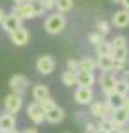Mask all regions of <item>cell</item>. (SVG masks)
Returning <instances> with one entry per match:
<instances>
[{
    "label": "cell",
    "instance_id": "cell-25",
    "mask_svg": "<svg viewBox=\"0 0 129 133\" xmlns=\"http://www.w3.org/2000/svg\"><path fill=\"white\" fill-rule=\"evenodd\" d=\"M73 5H74V0H57V7L55 9L59 11V12H69L73 9Z\"/></svg>",
    "mask_w": 129,
    "mask_h": 133
},
{
    "label": "cell",
    "instance_id": "cell-39",
    "mask_svg": "<svg viewBox=\"0 0 129 133\" xmlns=\"http://www.w3.org/2000/svg\"><path fill=\"white\" fill-rule=\"evenodd\" d=\"M124 108L129 110V96H126V101H124Z\"/></svg>",
    "mask_w": 129,
    "mask_h": 133
},
{
    "label": "cell",
    "instance_id": "cell-42",
    "mask_svg": "<svg viewBox=\"0 0 129 133\" xmlns=\"http://www.w3.org/2000/svg\"><path fill=\"white\" fill-rule=\"evenodd\" d=\"M25 2H28V0H12V4H25Z\"/></svg>",
    "mask_w": 129,
    "mask_h": 133
},
{
    "label": "cell",
    "instance_id": "cell-37",
    "mask_svg": "<svg viewBox=\"0 0 129 133\" xmlns=\"http://www.w3.org/2000/svg\"><path fill=\"white\" fill-rule=\"evenodd\" d=\"M4 20H5V12H4V9L0 7V25L4 23Z\"/></svg>",
    "mask_w": 129,
    "mask_h": 133
},
{
    "label": "cell",
    "instance_id": "cell-43",
    "mask_svg": "<svg viewBox=\"0 0 129 133\" xmlns=\"http://www.w3.org/2000/svg\"><path fill=\"white\" fill-rule=\"evenodd\" d=\"M96 133H110V131H108V130H103V128H99V130H97Z\"/></svg>",
    "mask_w": 129,
    "mask_h": 133
},
{
    "label": "cell",
    "instance_id": "cell-44",
    "mask_svg": "<svg viewBox=\"0 0 129 133\" xmlns=\"http://www.w3.org/2000/svg\"><path fill=\"white\" fill-rule=\"evenodd\" d=\"M113 4H122V0H111Z\"/></svg>",
    "mask_w": 129,
    "mask_h": 133
},
{
    "label": "cell",
    "instance_id": "cell-28",
    "mask_svg": "<svg viewBox=\"0 0 129 133\" xmlns=\"http://www.w3.org/2000/svg\"><path fill=\"white\" fill-rule=\"evenodd\" d=\"M87 39H89V43L92 44V46H97L99 43H103V41H104V36H103V34H99V32L96 30V32H90Z\"/></svg>",
    "mask_w": 129,
    "mask_h": 133
},
{
    "label": "cell",
    "instance_id": "cell-5",
    "mask_svg": "<svg viewBox=\"0 0 129 133\" xmlns=\"http://www.w3.org/2000/svg\"><path fill=\"white\" fill-rule=\"evenodd\" d=\"M27 117H28L30 123H34L35 126H39L46 121V112H44V108L41 107L39 101H34L30 103L28 107H27Z\"/></svg>",
    "mask_w": 129,
    "mask_h": 133
},
{
    "label": "cell",
    "instance_id": "cell-18",
    "mask_svg": "<svg viewBox=\"0 0 129 133\" xmlns=\"http://www.w3.org/2000/svg\"><path fill=\"white\" fill-rule=\"evenodd\" d=\"M96 75L92 71H78V85L80 87H94Z\"/></svg>",
    "mask_w": 129,
    "mask_h": 133
},
{
    "label": "cell",
    "instance_id": "cell-19",
    "mask_svg": "<svg viewBox=\"0 0 129 133\" xmlns=\"http://www.w3.org/2000/svg\"><path fill=\"white\" fill-rule=\"evenodd\" d=\"M111 119L115 121L117 126H127V124H129V110H126L124 107L119 108V110H113Z\"/></svg>",
    "mask_w": 129,
    "mask_h": 133
},
{
    "label": "cell",
    "instance_id": "cell-31",
    "mask_svg": "<svg viewBox=\"0 0 129 133\" xmlns=\"http://www.w3.org/2000/svg\"><path fill=\"white\" fill-rule=\"evenodd\" d=\"M83 128H85V131H87V133H96L97 130H99L97 123H94V121H89V123H85V124H83Z\"/></svg>",
    "mask_w": 129,
    "mask_h": 133
},
{
    "label": "cell",
    "instance_id": "cell-27",
    "mask_svg": "<svg viewBox=\"0 0 129 133\" xmlns=\"http://www.w3.org/2000/svg\"><path fill=\"white\" fill-rule=\"evenodd\" d=\"M97 126H99V128H103V130H108V131H111L113 128H117V124H115V121H113L111 117L99 119V121H97Z\"/></svg>",
    "mask_w": 129,
    "mask_h": 133
},
{
    "label": "cell",
    "instance_id": "cell-3",
    "mask_svg": "<svg viewBox=\"0 0 129 133\" xmlns=\"http://www.w3.org/2000/svg\"><path fill=\"white\" fill-rule=\"evenodd\" d=\"M89 115L92 119H106L113 115V108L110 107L106 101H94L92 105H89Z\"/></svg>",
    "mask_w": 129,
    "mask_h": 133
},
{
    "label": "cell",
    "instance_id": "cell-7",
    "mask_svg": "<svg viewBox=\"0 0 129 133\" xmlns=\"http://www.w3.org/2000/svg\"><path fill=\"white\" fill-rule=\"evenodd\" d=\"M21 107H23V96H20V94L9 92V94L4 98V108H5V112L16 115V114L21 110Z\"/></svg>",
    "mask_w": 129,
    "mask_h": 133
},
{
    "label": "cell",
    "instance_id": "cell-8",
    "mask_svg": "<svg viewBox=\"0 0 129 133\" xmlns=\"http://www.w3.org/2000/svg\"><path fill=\"white\" fill-rule=\"evenodd\" d=\"M94 98H96V94H94V89L92 87H76V91H74V101L81 105V107H87V105H92L94 103Z\"/></svg>",
    "mask_w": 129,
    "mask_h": 133
},
{
    "label": "cell",
    "instance_id": "cell-29",
    "mask_svg": "<svg viewBox=\"0 0 129 133\" xmlns=\"http://www.w3.org/2000/svg\"><path fill=\"white\" fill-rule=\"evenodd\" d=\"M32 5H34V11H35V16H37V18H39V16H44V12H48L46 7H44V4H42V0L32 2Z\"/></svg>",
    "mask_w": 129,
    "mask_h": 133
},
{
    "label": "cell",
    "instance_id": "cell-14",
    "mask_svg": "<svg viewBox=\"0 0 129 133\" xmlns=\"http://www.w3.org/2000/svg\"><path fill=\"white\" fill-rule=\"evenodd\" d=\"M66 119V112H64V108L59 107V105H55L53 108H50L48 112H46V121L50 124H59L62 123Z\"/></svg>",
    "mask_w": 129,
    "mask_h": 133
},
{
    "label": "cell",
    "instance_id": "cell-34",
    "mask_svg": "<svg viewBox=\"0 0 129 133\" xmlns=\"http://www.w3.org/2000/svg\"><path fill=\"white\" fill-rule=\"evenodd\" d=\"M42 4H44L46 11H51V9L57 7V0H42Z\"/></svg>",
    "mask_w": 129,
    "mask_h": 133
},
{
    "label": "cell",
    "instance_id": "cell-6",
    "mask_svg": "<svg viewBox=\"0 0 129 133\" xmlns=\"http://www.w3.org/2000/svg\"><path fill=\"white\" fill-rule=\"evenodd\" d=\"M28 85H30V80L25 76V75H12V76L9 78L11 92H16V94H20V96H23V94L27 92Z\"/></svg>",
    "mask_w": 129,
    "mask_h": 133
},
{
    "label": "cell",
    "instance_id": "cell-9",
    "mask_svg": "<svg viewBox=\"0 0 129 133\" xmlns=\"http://www.w3.org/2000/svg\"><path fill=\"white\" fill-rule=\"evenodd\" d=\"M11 12H12V14H16L18 18H21V20H34V18H37V16H35V11H34V5H32V2L14 4Z\"/></svg>",
    "mask_w": 129,
    "mask_h": 133
},
{
    "label": "cell",
    "instance_id": "cell-4",
    "mask_svg": "<svg viewBox=\"0 0 129 133\" xmlns=\"http://www.w3.org/2000/svg\"><path fill=\"white\" fill-rule=\"evenodd\" d=\"M119 82V76L115 71H104L101 73V78H99V87L101 91L104 92V96H108L115 91V85Z\"/></svg>",
    "mask_w": 129,
    "mask_h": 133
},
{
    "label": "cell",
    "instance_id": "cell-35",
    "mask_svg": "<svg viewBox=\"0 0 129 133\" xmlns=\"http://www.w3.org/2000/svg\"><path fill=\"white\" fill-rule=\"evenodd\" d=\"M76 119H78L80 123H83V124L90 121V119H89V115H87L85 112H76Z\"/></svg>",
    "mask_w": 129,
    "mask_h": 133
},
{
    "label": "cell",
    "instance_id": "cell-13",
    "mask_svg": "<svg viewBox=\"0 0 129 133\" xmlns=\"http://www.w3.org/2000/svg\"><path fill=\"white\" fill-rule=\"evenodd\" d=\"M9 37H11V43H12L14 46H25L30 39V34L25 27H21L18 30H14L12 34H9Z\"/></svg>",
    "mask_w": 129,
    "mask_h": 133
},
{
    "label": "cell",
    "instance_id": "cell-1",
    "mask_svg": "<svg viewBox=\"0 0 129 133\" xmlns=\"http://www.w3.org/2000/svg\"><path fill=\"white\" fill-rule=\"evenodd\" d=\"M66 25H67V20H66V16H64V12H53L50 14L46 20H44V30L48 32L50 36H57L60 32L66 29Z\"/></svg>",
    "mask_w": 129,
    "mask_h": 133
},
{
    "label": "cell",
    "instance_id": "cell-24",
    "mask_svg": "<svg viewBox=\"0 0 129 133\" xmlns=\"http://www.w3.org/2000/svg\"><path fill=\"white\" fill-rule=\"evenodd\" d=\"M115 92H119L122 96H129V78H119V82L115 85Z\"/></svg>",
    "mask_w": 129,
    "mask_h": 133
},
{
    "label": "cell",
    "instance_id": "cell-2",
    "mask_svg": "<svg viewBox=\"0 0 129 133\" xmlns=\"http://www.w3.org/2000/svg\"><path fill=\"white\" fill-rule=\"evenodd\" d=\"M111 44H113V59L117 62H126L129 59V44L126 36H115L111 39Z\"/></svg>",
    "mask_w": 129,
    "mask_h": 133
},
{
    "label": "cell",
    "instance_id": "cell-17",
    "mask_svg": "<svg viewBox=\"0 0 129 133\" xmlns=\"http://www.w3.org/2000/svg\"><path fill=\"white\" fill-rule=\"evenodd\" d=\"M48 96H50L48 85H44V83H35V85L32 87V98H34V101H42V99L48 98Z\"/></svg>",
    "mask_w": 129,
    "mask_h": 133
},
{
    "label": "cell",
    "instance_id": "cell-36",
    "mask_svg": "<svg viewBox=\"0 0 129 133\" xmlns=\"http://www.w3.org/2000/svg\"><path fill=\"white\" fill-rule=\"evenodd\" d=\"M21 133H39V131H37V128H25Z\"/></svg>",
    "mask_w": 129,
    "mask_h": 133
},
{
    "label": "cell",
    "instance_id": "cell-33",
    "mask_svg": "<svg viewBox=\"0 0 129 133\" xmlns=\"http://www.w3.org/2000/svg\"><path fill=\"white\" fill-rule=\"evenodd\" d=\"M67 69H71V71H80V61L69 59L67 61Z\"/></svg>",
    "mask_w": 129,
    "mask_h": 133
},
{
    "label": "cell",
    "instance_id": "cell-21",
    "mask_svg": "<svg viewBox=\"0 0 129 133\" xmlns=\"http://www.w3.org/2000/svg\"><path fill=\"white\" fill-rule=\"evenodd\" d=\"M94 48H96V57H110V55H113V44H111V41L104 39L103 43H99Z\"/></svg>",
    "mask_w": 129,
    "mask_h": 133
},
{
    "label": "cell",
    "instance_id": "cell-23",
    "mask_svg": "<svg viewBox=\"0 0 129 133\" xmlns=\"http://www.w3.org/2000/svg\"><path fill=\"white\" fill-rule=\"evenodd\" d=\"M97 69V59L94 57H83L80 59V71H96Z\"/></svg>",
    "mask_w": 129,
    "mask_h": 133
},
{
    "label": "cell",
    "instance_id": "cell-48",
    "mask_svg": "<svg viewBox=\"0 0 129 133\" xmlns=\"http://www.w3.org/2000/svg\"><path fill=\"white\" fill-rule=\"evenodd\" d=\"M83 133H87V131H83Z\"/></svg>",
    "mask_w": 129,
    "mask_h": 133
},
{
    "label": "cell",
    "instance_id": "cell-11",
    "mask_svg": "<svg viewBox=\"0 0 129 133\" xmlns=\"http://www.w3.org/2000/svg\"><path fill=\"white\" fill-rule=\"evenodd\" d=\"M111 25L115 29H127L129 27V11L127 9H119L111 16Z\"/></svg>",
    "mask_w": 129,
    "mask_h": 133
},
{
    "label": "cell",
    "instance_id": "cell-16",
    "mask_svg": "<svg viewBox=\"0 0 129 133\" xmlns=\"http://www.w3.org/2000/svg\"><path fill=\"white\" fill-rule=\"evenodd\" d=\"M104 101L108 103L110 107L113 108V110H119V108H122L124 107V101H126V96H122V94H119V92H111V94H108L106 96V99Z\"/></svg>",
    "mask_w": 129,
    "mask_h": 133
},
{
    "label": "cell",
    "instance_id": "cell-47",
    "mask_svg": "<svg viewBox=\"0 0 129 133\" xmlns=\"http://www.w3.org/2000/svg\"><path fill=\"white\" fill-rule=\"evenodd\" d=\"M0 133H4V131H2V130H0Z\"/></svg>",
    "mask_w": 129,
    "mask_h": 133
},
{
    "label": "cell",
    "instance_id": "cell-46",
    "mask_svg": "<svg viewBox=\"0 0 129 133\" xmlns=\"http://www.w3.org/2000/svg\"><path fill=\"white\" fill-rule=\"evenodd\" d=\"M28 2H37V0H28Z\"/></svg>",
    "mask_w": 129,
    "mask_h": 133
},
{
    "label": "cell",
    "instance_id": "cell-38",
    "mask_svg": "<svg viewBox=\"0 0 129 133\" xmlns=\"http://www.w3.org/2000/svg\"><path fill=\"white\" fill-rule=\"evenodd\" d=\"M120 5H122L124 9H127V11H129V0H122V4H120Z\"/></svg>",
    "mask_w": 129,
    "mask_h": 133
},
{
    "label": "cell",
    "instance_id": "cell-30",
    "mask_svg": "<svg viewBox=\"0 0 129 133\" xmlns=\"http://www.w3.org/2000/svg\"><path fill=\"white\" fill-rule=\"evenodd\" d=\"M39 103H41V107L44 108V112H48L50 108H53V107L57 105V103H55V99H53L51 96H48V98H44V99H42V101H39Z\"/></svg>",
    "mask_w": 129,
    "mask_h": 133
},
{
    "label": "cell",
    "instance_id": "cell-22",
    "mask_svg": "<svg viewBox=\"0 0 129 133\" xmlns=\"http://www.w3.org/2000/svg\"><path fill=\"white\" fill-rule=\"evenodd\" d=\"M62 83L66 87H73V85H78V71H71V69H66L60 76Z\"/></svg>",
    "mask_w": 129,
    "mask_h": 133
},
{
    "label": "cell",
    "instance_id": "cell-15",
    "mask_svg": "<svg viewBox=\"0 0 129 133\" xmlns=\"http://www.w3.org/2000/svg\"><path fill=\"white\" fill-rule=\"evenodd\" d=\"M0 130L4 133L16 130V115L14 114H9V112L2 114L0 115Z\"/></svg>",
    "mask_w": 129,
    "mask_h": 133
},
{
    "label": "cell",
    "instance_id": "cell-45",
    "mask_svg": "<svg viewBox=\"0 0 129 133\" xmlns=\"http://www.w3.org/2000/svg\"><path fill=\"white\" fill-rule=\"evenodd\" d=\"M7 133H21V131H18V130H12V131H7Z\"/></svg>",
    "mask_w": 129,
    "mask_h": 133
},
{
    "label": "cell",
    "instance_id": "cell-49",
    "mask_svg": "<svg viewBox=\"0 0 129 133\" xmlns=\"http://www.w3.org/2000/svg\"><path fill=\"white\" fill-rule=\"evenodd\" d=\"M66 133H69V131H66Z\"/></svg>",
    "mask_w": 129,
    "mask_h": 133
},
{
    "label": "cell",
    "instance_id": "cell-26",
    "mask_svg": "<svg viewBox=\"0 0 129 133\" xmlns=\"http://www.w3.org/2000/svg\"><path fill=\"white\" fill-rule=\"evenodd\" d=\"M96 30L106 37V36L110 34V30H111V23H110V21H106V20H99L97 23H96Z\"/></svg>",
    "mask_w": 129,
    "mask_h": 133
},
{
    "label": "cell",
    "instance_id": "cell-10",
    "mask_svg": "<svg viewBox=\"0 0 129 133\" xmlns=\"http://www.w3.org/2000/svg\"><path fill=\"white\" fill-rule=\"evenodd\" d=\"M55 68H57V62H55V59L51 55H41L35 61V69L41 75H51L55 71Z\"/></svg>",
    "mask_w": 129,
    "mask_h": 133
},
{
    "label": "cell",
    "instance_id": "cell-40",
    "mask_svg": "<svg viewBox=\"0 0 129 133\" xmlns=\"http://www.w3.org/2000/svg\"><path fill=\"white\" fill-rule=\"evenodd\" d=\"M110 133H122V130H120V126H117V128H113Z\"/></svg>",
    "mask_w": 129,
    "mask_h": 133
},
{
    "label": "cell",
    "instance_id": "cell-41",
    "mask_svg": "<svg viewBox=\"0 0 129 133\" xmlns=\"http://www.w3.org/2000/svg\"><path fill=\"white\" fill-rule=\"evenodd\" d=\"M120 130H122V133H129V128H127V126H120Z\"/></svg>",
    "mask_w": 129,
    "mask_h": 133
},
{
    "label": "cell",
    "instance_id": "cell-20",
    "mask_svg": "<svg viewBox=\"0 0 129 133\" xmlns=\"http://www.w3.org/2000/svg\"><path fill=\"white\" fill-rule=\"evenodd\" d=\"M117 61L110 55V57H97V68L101 69V73L104 71H115Z\"/></svg>",
    "mask_w": 129,
    "mask_h": 133
},
{
    "label": "cell",
    "instance_id": "cell-32",
    "mask_svg": "<svg viewBox=\"0 0 129 133\" xmlns=\"http://www.w3.org/2000/svg\"><path fill=\"white\" fill-rule=\"evenodd\" d=\"M119 73H122V76H124V78H129V59L126 62H122V64H120Z\"/></svg>",
    "mask_w": 129,
    "mask_h": 133
},
{
    "label": "cell",
    "instance_id": "cell-12",
    "mask_svg": "<svg viewBox=\"0 0 129 133\" xmlns=\"http://www.w3.org/2000/svg\"><path fill=\"white\" fill-rule=\"evenodd\" d=\"M23 27V20L21 18H18L16 14H5V20H4V23H2V29L7 32V34H12L14 30H18V29H21Z\"/></svg>",
    "mask_w": 129,
    "mask_h": 133
}]
</instances>
